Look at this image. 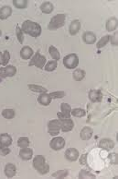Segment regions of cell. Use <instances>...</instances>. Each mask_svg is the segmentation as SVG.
I'll return each instance as SVG.
<instances>
[{
    "label": "cell",
    "instance_id": "7",
    "mask_svg": "<svg viewBox=\"0 0 118 179\" xmlns=\"http://www.w3.org/2000/svg\"><path fill=\"white\" fill-rule=\"evenodd\" d=\"M50 146L54 151H61L65 146V140L62 137H56L52 139V141L50 142Z\"/></svg>",
    "mask_w": 118,
    "mask_h": 179
},
{
    "label": "cell",
    "instance_id": "3",
    "mask_svg": "<svg viewBox=\"0 0 118 179\" xmlns=\"http://www.w3.org/2000/svg\"><path fill=\"white\" fill-rule=\"evenodd\" d=\"M65 20L66 16L64 14H57V15H55L53 18H52V20H51V21L49 23V26H48L49 30L54 31V30L63 27L64 24H65Z\"/></svg>",
    "mask_w": 118,
    "mask_h": 179
},
{
    "label": "cell",
    "instance_id": "17",
    "mask_svg": "<svg viewBox=\"0 0 118 179\" xmlns=\"http://www.w3.org/2000/svg\"><path fill=\"white\" fill-rule=\"evenodd\" d=\"M80 29H81V22L79 21V20H74L73 21H71V23L70 24V27H69L71 35L77 34Z\"/></svg>",
    "mask_w": 118,
    "mask_h": 179
},
{
    "label": "cell",
    "instance_id": "35",
    "mask_svg": "<svg viewBox=\"0 0 118 179\" xmlns=\"http://www.w3.org/2000/svg\"><path fill=\"white\" fill-rule=\"evenodd\" d=\"M95 176L92 175V173L88 172L87 170H81L80 174H79V178H94Z\"/></svg>",
    "mask_w": 118,
    "mask_h": 179
},
{
    "label": "cell",
    "instance_id": "11",
    "mask_svg": "<svg viewBox=\"0 0 118 179\" xmlns=\"http://www.w3.org/2000/svg\"><path fill=\"white\" fill-rule=\"evenodd\" d=\"M89 99L93 103L101 102L103 100V93L99 90H91L89 92Z\"/></svg>",
    "mask_w": 118,
    "mask_h": 179
},
{
    "label": "cell",
    "instance_id": "22",
    "mask_svg": "<svg viewBox=\"0 0 118 179\" xmlns=\"http://www.w3.org/2000/svg\"><path fill=\"white\" fill-rule=\"evenodd\" d=\"M12 14V9L10 7L8 6H5L2 7L0 8V20H6L7 18H9Z\"/></svg>",
    "mask_w": 118,
    "mask_h": 179
},
{
    "label": "cell",
    "instance_id": "10",
    "mask_svg": "<svg viewBox=\"0 0 118 179\" xmlns=\"http://www.w3.org/2000/svg\"><path fill=\"white\" fill-rule=\"evenodd\" d=\"M65 158L71 162H74L79 158V152L74 148H70L66 151Z\"/></svg>",
    "mask_w": 118,
    "mask_h": 179
},
{
    "label": "cell",
    "instance_id": "39",
    "mask_svg": "<svg viewBox=\"0 0 118 179\" xmlns=\"http://www.w3.org/2000/svg\"><path fill=\"white\" fill-rule=\"evenodd\" d=\"M109 160L113 165H117L118 164V155L116 153H112L109 155Z\"/></svg>",
    "mask_w": 118,
    "mask_h": 179
},
{
    "label": "cell",
    "instance_id": "28",
    "mask_svg": "<svg viewBox=\"0 0 118 179\" xmlns=\"http://www.w3.org/2000/svg\"><path fill=\"white\" fill-rule=\"evenodd\" d=\"M58 67V61L56 60H51L49 61L45 66H44V69L48 72H52V71H54L55 69H57Z\"/></svg>",
    "mask_w": 118,
    "mask_h": 179
},
{
    "label": "cell",
    "instance_id": "25",
    "mask_svg": "<svg viewBox=\"0 0 118 179\" xmlns=\"http://www.w3.org/2000/svg\"><path fill=\"white\" fill-rule=\"evenodd\" d=\"M28 88L33 92H38V93H45V92H47V90L44 87L39 86V85H36V84H29Z\"/></svg>",
    "mask_w": 118,
    "mask_h": 179
},
{
    "label": "cell",
    "instance_id": "14",
    "mask_svg": "<svg viewBox=\"0 0 118 179\" xmlns=\"http://www.w3.org/2000/svg\"><path fill=\"white\" fill-rule=\"evenodd\" d=\"M82 40L86 44H93L96 41V36L92 31H86L82 35Z\"/></svg>",
    "mask_w": 118,
    "mask_h": 179
},
{
    "label": "cell",
    "instance_id": "26",
    "mask_svg": "<svg viewBox=\"0 0 118 179\" xmlns=\"http://www.w3.org/2000/svg\"><path fill=\"white\" fill-rule=\"evenodd\" d=\"M49 53H50V55L52 57L54 60H56V61L60 60V58H61L60 52L58 51V49H57L55 46L51 45V46L49 47Z\"/></svg>",
    "mask_w": 118,
    "mask_h": 179
},
{
    "label": "cell",
    "instance_id": "16",
    "mask_svg": "<svg viewBox=\"0 0 118 179\" xmlns=\"http://www.w3.org/2000/svg\"><path fill=\"white\" fill-rule=\"evenodd\" d=\"M17 173V168L13 164H7L5 167V175L6 176H7L8 178H12L15 176Z\"/></svg>",
    "mask_w": 118,
    "mask_h": 179
},
{
    "label": "cell",
    "instance_id": "30",
    "mask_svg": "<svg viewBox=\"0 0 118 179\" xmlns=\"http://www.w3.org/2000/svg\"><path fill=\"white\" fill-rule=\"evenodd\" d=\"M68 175H69L68 170H60V171H57L54 174H52V176L54 178H64Z\"/></svg>",
    "mask_w": 118,
    "mask_h": 179
},
{
    "label": "cell",
    "instance_id": "23",
    "mask_svg": "<svg viewBox=\"0 0 118 179\" xmlns=\"http://www.w3.org/2000/svg\"><path fill=\"white\" fill-rule=\"evenodd\" d=\"M53 8L54 7H53V5L51 2H44L40 6V10L43 13L50 14L53 11Z\"/></svg>",
    "mask_w": 118,
    "mask_h": 179
},
{
    "label": "cell",
    "instance_id": "29",
    "mask_svg": "<svg viewBox=\"0 0 118 179\" xmlns=\"http://www.w3.org/2000/svg\"><path fill=\"white\" fill-rule=\"evenodd\" d=\"M13 4L17 8L24 9L27 6V0H14Z\"/></svg>",
    "mask_w": 118,
    "mask_h": 179
},
{
    "label": "cell",
    "instance_id": "31",
    "mask_svg": "<svg viewBox=\"0 0 118 179\" xmlns=\"http://www.w3.org/2000/svg\"><path fill=\"white\" fill-rule=\"evenodd\" d=\"M109 39H110V36H109V35H105V36H104L103 38H101V39L99 40V42H97L96 47H97L98 49H101V48L105 47V45L108 43Z\"/></svg>",
    "mask_w": 118,
    "mask_h": 179
},
{
    "label": "cell",
    "instance_id": "24",
    "mask_svg": "<svg viewBox=\"0 0 118 179\" xmlns=\"http://www.w3.org/2000/svg\"><path fill=\"white\" fill-rule=\"evenodd\" d=\"M9 60H10V54L7 50H6L4 53L0 52V65L7 66Z\"/></svg>",
    "mask_w": 118,
    "mask_h": 179
},
{
    "label": "cell",
    "instance_id": "43",
    "mask_svg": "<svg viewBox=\"0 0 118 179\" xmlns=\"http://www.w3.org/2000/svg\"><path fill=\"white\" fill-rule=\"evenodd\" d=\"M109 41L111 42V43L113 45H117L118 44V40H117V34H114L112 36H110V39Z\"/></svg>",
    "mask_w": 118,
    "mask_h": 179
},
{
    "label": "cell",
    "instance_id": "34",
    "mask_svg": "<svg viewBox=\"0 0 118 179\" xmlns=\"http://www.w3.org/2000/svg\"><path fill=\"white\" fill-rule=\"evenodd\" d=\"M2 115L7 119H12L15 117V111L13 109H5L2 112Z\"/></svg>",
    "mask_w": 118,
    "mask_h": 179
},
{
    "label": "cell",
    "instance_id": "15",
    "mask_svg": "<svg viewBox=\"0 0 118 179\" xmlns=\"http://www.w3.org/2000/svg\"><path fill=\"white\" fill-rule=\"evenodd\" d=\"M34 55V52L32 50V48H30L29 46H24L21 50H20V56L22 57V59L27 60L30 57H32Z\"/></svg>",
    "mask_w": 118,
    "mask_h": 179
},
{
    "label": "cell",
    "instance_id": "5",
    "mask_svg": "<svg viewBox=\"0 0 118 179\" xmlns=\"http://www.w3.org/2000/svg\"><path fill=\"white\" fill-rule=\"evenodd\" d=\"M45 64H46V57L44 55H40L39 51H38L35 55L32 56L31 60L29 61L28 66L29 67L35 66L39 69H44Z\"/></svg>",
    "mask_w": 118,
    "mask_h": 179
},
{
    "label": "cell",
    "instance_id": "2",
    "mask_svg": "<svg viewBox=\"0 0 118 179\" xmlns=\"http://www.w3.org/2000/svg\"><path fill=\"white\" fill-rule=\"evenodd\" d=\"M33 166L40 175H45V174L49 173V171H50V166L48 164H46V160H45L44 156H42V155H38L34 158Z\"/></svg>",
    "mask_w": 118,
    "mask_h": 179
},
{
    "label": "cell",
    "instance_id": "37",
    "mask_svg": "<svg viewBox=\"0 0 118 179\" xmlns=\"http://www.w3.org/2000/svg\"><path fill=\"white\" fill-rule=\"evenodd\" d=\"M61 110L62 113L67 114V115H71V107L70 106V104L66 103H62L61 104Z\"/></svg>",
    "mask_w": 118,
    "mask_h": 179
},
{
    "label": "cell",
    "instance_id": "12",
    "mask_svg": "<svg viewBox=\"0 0 118 179\" xmlns=\"http://www.w3.org/2000/svg\"><path fill=\"white\" fill-rule=\"evenodd\" d=\"M19 156H20V158H21L22 160L28 161V160H30V159L32 158V156H33V151H32L30 148H28V147L22 148V149L20 150V152H19Z\"/></svg>",
    "mask_w": 118,
    "mask_h": 179
},
{
    "label": "cell",
    "instance_id": "21",
    "mask_svg": "<svg viewBox=\"0 0 118 179\" xmlns=\"http://www.w3.org/2000/svg\"><path fill=\"white\" fill-rule=\"evenodd\" d=\"M118 26V20L116 18H115V17H113V18H111V19H109L108 20H107V22H106V30L108 31H115Z\"/></svg>",
    "mask_w": 118,
    "mask_h": 179
},
{
    "label": "cell",
    "instance_id": "44",
    "mask_svg": "<svg viewBox=\"0 0 118 179\" xmlns=\"http://www.w3.org/2000/svg\"><path fill=\"white\" fill-rule=\"evenodd\" d=\"M1 34H2V31H0V36H1Z\"/></svg>",
    "mask_w": 118,
    "mask_h": 179
},
{
    "label": "cell",
    "instance_id": "1",
    "mask_svg": "<svg viewBox=\"0 0 118 179\" xmlns=\"http://www.w3.org/2000/svg\"><path fill=\"white\" fill-rule=\"evenodd\" d=\"M21 30L23 32H25L27 34L34 37V38H37L39 37V35L41 34V27L39 23L37 22H34L32 20H25L22 24V27Z\"/></svg>",
    "mask_w": 118,
    "mask_h": 179
},
{
    "label": "cell",
    "instance_id": "4",
    "mask_svg": "<svg viewBox=\"0 0 118 179\" xmlns=\"http://www.w3.org/2000/svg\"><path fill=\"white\" fill-rule=\"evenodd\" d=\"M63 65L66 69H73L77 68L79 65V57L75 54H71V55H66L63 58Z\"/></svg>",
    "mask_w": 118,
    "mask_h": 179
},
{
    "label": "cell",
    "instance_id": "36",
    "mask_svg": "<svg viewBox=\"0 0 118 179\" xmlns=\"http://www.w3.org/2000/svg\"><path fill=\"white\" fill-rule=\"evenodd\" d=\"M16 34H17V37L18 42L22 44L23 42H24V35H23V31H22L21 28L19 27V26H17V29H16Z\"/></svg>",
    "mask_w": 118,
    "mask_h": 179
},
{
    "label": "cell",
    "instance_id": "41",
    "mask_svg": "<svg viewBox=\"0 0 118 179\" xmlns=\"http://www.w3.org/2000/svg\"><path fill=\"white\" fill-rule=\"evenodd\" d=\"M8 153H10V149H8V147L0 146V155L1 156H6Z\"/></svg>",
    "mask_w": 118,
    "mask_h": 179
},
{
    "label": "cell",
    "instance_id": "27",
    "mask_svg": "<svg viewBox=\"0 0 118 179\" xmlns=\"http://www.w3.org/2000/svg\"><path fill=\"white\" fill-rule=\"evenodd\" d=\"M72 76H73L74 81H82V80L84 79V77H85V72H84L82 69H78L73 72Z\"/></svg>",
    "mask_w": 118,
    "mask_h": 179
},
{
    "label": "cell",
    "instance_id": "8",
    "mask_svg": "<svg viewBox=\"0 0 118 179\" xmlns=\"http://www.w3.org/2000/svg\"><path fill=\"white\" fill-rule=\"evenodd\" d=\"M16 72H17V69L14 66L7 65L5 68H0V78L5 79L7 77H13L16 74Z\"/></svg>",
    "mask_w": 118,
    "mask_h": 179
},
{
    "label": "cell",
    "instance_id": "9",
    "mask_svg": "<svg viewBox=\"0 0 118 179\" xmlns=\"http://www.w3.org/2000/svg\"><path fill=\"white\" fill-rule=\"evenodd\" d=\"M98 146L105 151H110L112 149H114L115 147V142L112 140V139H109V138H103L99 141V144Z\"/></svg>",
    "mask_w": 118,
    "mask_h": 179
},
{
    "label": "cell",
    "instance_id": "19",
    "mask_svg": "<svg viewBox=\"0 0 118 179\" xmlns=\"http://www.w3.org/2000/svg\"><path fill=\"white\" fill-rule=\"evenodd\" d=\"M92 129L91 127H88V126H85L82 128V130L81 131V134H80V137L82 140H88L92 138Z\"/></svg>",
    "mask_w": 118,
    "mask_h": 179
},
{
    "label": "cell",
    "instance_id": "20",
    "mask_svg": "<svg viewBox=\"0 0 118 179\" xmlns=\"http://www.w3.org/2000/svg\"><path fill=\"white\" fill-rule=\"evenodd\" d=\"M11 143H12V138L8 134L3 133L0 135V146L9 147Z\"/></svg>",
    "mask_w": 118,
    "mask_h": 179
},
{
    "label": "cell",
    "instance_id": "18",
    "mask_svg": "<svg viewBox=\"0 0 118 179\" xmlns=\"http://www.w3.org/2000/svg\"><path fill=\"white\" fill-rule=\"evenodd\" d=\"M38 102L39 104L43 105V106H48L49 104H51L52 102V98L50 97V94L45 93H40V95L38 98Z\"/></svg>",
    "mask_w": 118,
    "mask_h": 179
},
{
    "label": "cell",
    "instance_id": "33",
    "mask_svg": "<svg viewBox=\"0 0 118 179\" xmlns=\"http://www.w3.org/2000/svg\"><path fill=\"white\" fill-rule=\"evenodd\" d=\"M17 145H18V147H20L21 149H22V148H27V147H28V145H29V139L26 138V137L19 138H18V140H17Z\"/></svg>",
    "mask_w": 118,
    "mask_h": 179
},
{
    "label": "cell",
    "instance_id": "42",
    "mask_svg": "<svg viewBox=\"0 0 118 179\" xmlns=\"http://www.w3.org/2000/svg\"><path fill=\"white\" fill-rule=\"evenodd\" d=\"M87 154L86 153H84V154H82L81 156V158H80V160H79V162H80V164L81 165H87Z\"/></svg>",
    "mask_w": 118,
    "mask_h": 179
},
{
    "label": "cell",
    "instance_id": "13",
    "mask_svg": "<svg viewBox=\"0 0 118 179\" xmlns=\"http://www.w3.org/2000/svg\"><path fill=\"white\" fill-rule=\"evenodd\" d=\"M61 129L63 132H69V131L72 130L73 127H74V123H73L72 119H71V118L62 120V121H61Z\"/></svg>",
    "mask_w": 118,
    "mask_h": 179
},
{
    "label": "cell",
    "instance_id": "40",
    "mask_svg": "<svg viewBox=\"0 0 118 179\" xmlns=\"http://www.w3.org/2000/svg\"><path fill=\"white\" fill-rule=\"evenodd\" d=\"M57 115H58V117H59V120H61V121L68 119V118H71V115H67V114H64V113H62V112H58V113H57Z\"/></svg>",
    "mask_w": 118,
    "mask_h": 179
},
{
    "label": "cell",
    "instance_id": "38",
    "mask_svg": "<svg viewBox=\"0 0 118 179\" xmlns=\"http://www.w3.org/2000/svg\"><path fill=\"white\" fill-rule=\"evenodd\" d=\"M64 96H65V92H61V91H60V92H52L50 94V97L52 99H61V98H63Z\"/></svg>",
    "mask_w": 118,
    "mask_h": 179
},
{
    "label": "cell",
    "instance_id": "6",
    "mask_svg": "<svg viewBox=\"0 0 118 179\" xmlns=\"http://www.w3.org/2000/svg\"><path fill=\"white\" fill-rule=\"evenodd\" d=\"M61 127V122L59 119H54L49 122L48 128H49V134L51 136H56L59 134Z\"/></svg>",
    "mask_w": 118,
    "mask_h": 179
},
{
    "label": "cell",
    "instance_id": "32",
    "mask_svg": "<svg viewBox=\"0 0 118 179\" xmlns=\"http://www.w3.org/2000/svg\"><path fill=\"white\" fill-rule=\"evenodd\" d=\"M71 114L75 117H83L86 115V112L81 108H74L73 110H71Z\"/></svg>",
    "mask_w": 118,
    "mask_h": 179
}]
</instances>
